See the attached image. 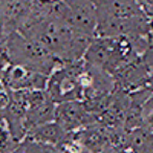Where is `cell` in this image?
Masks as SVG:
<instances>
[{
  "label": "cell",
  "instance_id": "6da1fadb",
  "mask_svg": "<svg viewBox=\"0 0 153 153\" xmlns=\"http://www.w3.org/2000/svg\"><path fill=\"white\" fill-rule=\"evenodd\" d=\"M17 31L25 37L43 45L60 63H74L83 60L92 42V37L74 29L57 19L37 14L29 9V6Z\"/></svg>",
  "mask_w": 153,
  "mask_h": 153
},
{
  "label": "cell",
  "instance_id": "7a4b0ae2",
  "mask_svg": "<svg viewBox=\"0 0 153 153\" xmlns=\"http://www.w3.org/2000/svg\"><path fill=\"white\" fill-rule=\"evenodd\" d=\"M97 9V37H149L150 19L136 0H92Z\"/></svg>",
  "mask_w": 153,
  "mask_h": 153
},
{
  "label": "cell",
  "instance_id": "3957f363",
  "mask_svg": "<svg viewBox=\"0 0 153 153\" xmlns=\"http://www.w3.org/2000/svg\"><path fill=\"white\" fill-rule=\"evenodd\" d=\"M138 55H143L138 40L124 35L94 37L84 54V60L113 75Z\"/></svg>",
  "mask_w": 153,
  "mask_h": 153
},
{
  "label": "cell",
  "instance_id": "277c9868",
  "mask_svg": "<svg viewBox=\"0 0 153 153\" xmlns=\"http://www.w3.org/2000/svg\"><path fill=\"white\" fill-rule=\"evenodd\" d=\"M5 46H6L9 63L31 68L45 75H49L60 65V61L55 58V55L49 52L43 45L25 37L19 31H14L6 38Z\"/></svg>",
  "mask_w": 153,
  "mask_h": 153
},
{
  "label": "cell",
  "instance_id": "5b68a950",
  "mask_svg": "<svg viewBox=\"0 0 153 153\" xmlns=\"http://www.w3.org/2000/svg\"><path fill=\"white\" fill-rule=\"evenodd\" d=\"M81 66L83 60L74 63H60L49 74L46 91L57 104L83 100Z\"/></svg>",
  "mask_w": 153,
  "mask_h": 153
},
{
  "label": "cell",
  "instance_id": "8992f818",
  "mask_svg": "<svg viewBox=\"0 0 153 153\" xmlns=\"http://www.w3.org/2000/svg\"><path fill=\"white\" fill-rule=\"evenodd\" d=\"M81 84H83V101L106 98L117 89L115 76L100 69L83 58L81 66Z\"/></svg>",
  "mask_w": 153,
  "mask_h": 153
},
{
  "label": "cell",
  "instance_id": "52a82bcc",
  "mask_svg": "<svg viewBox=\"0 0 153 153\" xmlns=\"http://www.w3.org/2000/svg\"><path fill=\"white\" fill-rule=\"evenodd\" d=\"M26 109V126L29 127L55 120L57 103L52 100L46 89L37 91H20Z\"/></svg>",
  "mask_w": 153,
  "mask_h": 153
},
{
  "label": "cell",
  "instance_id": "ba28073f",
  "mask_svg": "<svg viewBox=\"0 0 153 153\" xmlns=\"http://www.w3.org/2000/svg\"><path fill=\"white\" fill-rule=\"evenodd\" d=\"M49 75L37 72L31 68L9 63L5 68L2 75V86H5L9 92L12 91H37L46 89Z\"/></svg>",
  "mask_w": 153,
  "mask_h": 153
},
{
  "label": "cell",
  "instance_id": "9c48e42d",
  "mask_svg": "<svg viewBox=\"0 0 153 153\" xmlns=\"http://www.w3.org/2000/svg\"><path fill=\"white\" fill-rule=\"evenodd\" d=\"M55 121L66 133L78 132L86 126L97 121V118L89 112L83 103L80 101H66L60 103L55 107Z\"/></svg>",
  "mask_w": 153,
  "mask_h": 153
},
{
  "label": "cell",
  "instance_id": "30bf717a",
  "mask_svg": "<svg viewBox=\"0 0 153 153\" xmlns=\"http://www.w3.org/2000/svg\"><path fill=\"white\" fill-rule=\"evenodd\" d=\"M71 11V26L89 37H97V9L92 0H63Z\"/></svg>",
  "mask_w": 153,
  "mask_h": 153
},
{
  "label": "cell",
  "instance_id": "8fae6325",
  "mask_svg": "<svg viewBox=\"0 0 153 153\" xmlns=\"http://www.w3.org/2000/svg\"><path fill=\"white\" fill-rule=\"evenodd\" d=\"M75 133L91 153H103L106 149H109L112 146L110 127L104 126L100 121L89 124L84 129L75 132Z\"/></svg>",
  "mask_w": 153,
  "mask_h": 153
},
{
  "label": "cell",
  "instance_id": "7c38bea8",
  "mask_svg": "<svg viewBox=\"0 0 153 153\" xmlns=\"http://www.w3.org/2000/svg\"><path fill=\"white\" fill-rule=\"evenodd\" d=\"M65 135H66V132L54 120L49 123H43V124H37V126L29 127L25 139H31V141L43 143V144H49V146H57Z\"/></svg>",
  "mask_w": 153,
  "mask_h": 153
},
{
  "label": "cell",
  "instance_id": "4fadbf2b",
  "mask_svg": "<svg viewBox=\"0 0 153 153\" xmlns=\"http://www.w3.org/2000/svg\"><path fill=\"white\" fill-rule=\"evenodd\" d=\"M55 149L58 153H91L75 132L66 133L61 141L55 146Z\"/></svg>",
  "mask_w": 153,
  "mask_h": 153
},
{
  "label": "cell",
  "instance_id": "5bb4252c",
  "mask_svg": "<svg viewBox=\"0 0 153 153\" xmlns=\"http://www.w3.org/2000/svg\"><path fill=\"white\" fill-rule=\"evenodd\" d=\"M20 141L14 138L9 127L3 118V113L0 112V153H14L19 147Z\"/></svg>",
  "mask_w": 153,
  "mask_h": 153
},
{
  "label": "cell",
  "instance_id": "9a60e30c",
  "mask_svg": "<svg viewBox=\"0 0 153 153\" xmlns=\"http://www.w3.org/2000/svg\"><path fill=\"white\" fill-rule=\"evenodd\" d=\"M14 153H58V152L55 146L35 143V141H31V139H23V141H20Z\"/></svg>",
  "mask_w": 153,
  "mask_h": 153
},
{
  "label": "cell",
  "instance_id": "2e32d148",
  "mask_svg": "<svg viewBox=\"0 0 153 153\" xmlns=\"http://www.w3.org/2000/svg\"><path fill=\"white\" fill-rule=\"evenodd\" d=\"M136 3L149 19H153V0H136Z\"/></svg>",
  "mask_w": 153,
  "mask_h": 153
},
{
  "label": "cell",
  "instance_id": "e0dca14e",
  "mask_svg": "<svg viewBox=\"0 0 153 153\" xmlns=\"http://www.w3.org/2000/svg\"><path fill=\"white\" fill-rule=\"evenodd\" d=\"M9 65V58L6 54V46L5 45H0V83H2V75L5 68Z\"/></svg>",
  "mask_w": 153,
  "mask_h": 153
},
{
  "label": "cell",
  "instance_id": "ac0fdd59",
  "mask_svg": "<svg viewBox=\"0 0 153 153\" xmlns=\"http://www.w3.org/2000/svg\"><path fill=\"white\" fill-rule=\"evenodd\" d=\"M9 104V91L0 83V112H3Z\"/></svg>",
  "mask_w": 153,
  "mask_h": 153
}]
</instances>
